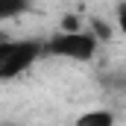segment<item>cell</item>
<instances>
[{"instance_id":"6da1fadb","label":"cell","mask_w":126,"mask_h":126,"mask_svg":"<svg viewBox=\"0 0 126 126\" xmlns=\"http://www.w3.org/2000/svg\"><path fill=\"white\" fill-rule=\"evenodd\" d=\"M44 53L41 41L32 38H6L0 41V79H18L24 70H30Z\"/></svg>"},{"instance_id":"7a4b0ae2","label":"cell","mask_w":126,"mask_h":126,"mask_svg":"<svg viewBox=\"0 0 126 126\" xmlns=\"http://www.w3.org/2000/svg\"><path fill=\"white\" fill-rule=\"evenodd\" d=\"M44 50L59 59H67V62H91L97 56V38L82 30H64L59 35H53L44 44Z\"/></svg>"},{"instance_id":"3957f363","label":"cell","mask_w":126,"mask_h":126,"mask_svg":"<svg viewBox=\"0 0 126 126\" xmlns=\"http://www.w3.org/2000/svg\"><path fill=\"white\" fill-rule=\"evenodd\" d=\"M73 126H114V114L109 109H91V111L79 114Z\"/></svg>"},{"instance_id":"277c9868","label":"cell","mask_w":126,"mask_h":126,"mask_svg":"<svg viewBox=\"0 0 126 126\" xmlns=\"http://www.w3.org/2000/svg\"><path fill=\"white\" fill-rule=\"evenodd\" d=\"M30 9V0H0V21H9V18H18Z\"/></svg>"},{"instance_id":"5b68a950","label":"cell","mask_w":126,"mask_h":126,"mask_svg":"<svg viewBox=\"0 0 126 126\" xmlns=\"http://www.w3.org/2000/svg\"><path fill=\"white\" fill-rule=\"evenodd\" d=\"M120 27L126 30V6H120Z\"/></svg>"},{"instance_id":"8992f818","label":"cell","mask_w":126,"mask_h":126,"mask_svg":"<svg viewBox=\"0 0 126 126\" xmlns=\"http://www.w3.org/2000/svg\"><path fill=\"white\" fill-rule=\"evenodd\" d=\"M6 38H9V35H6V32H0V41H6Z\"/></svg>"}]
</instances>
